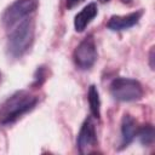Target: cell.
Here are the masks:
<instances>
[{
  "instance_id": "obj_16",
  "label": "cell",
  "mask_w": 155,
  "mask_h": 155,
  "mask_svg": "<svg viewBox=\"0 0 155 155\" xmlns=\"http://www.w3.org/2000/svg\"><path fill=\"white\" fill-rule=\"evenodd\" d=\"M98 1H99V2H108L109 0H98Z\"/></svg>"
},
{
  "instance_id": "obj_5",
  "label": "cell",
  "mask_w": 155,
  "mask_h": 155,
  "mask_svg": "<svg viewBox=\"0 0 155 155\" xmlns=\"http://www.w3.org/2000/svg\"><path fill=\"white\" fill-rule=\"evenodd\" d=\"M97 48L93 38L90 35L85 38L75 48L73 58L78 68L80 69H90L97 61Z\"/></svg>"
},
{
  "instance_id": "obj_3",
  "label": "cell",
  "mask_w": 155,
  "mask_h": 155,
  "mask_svg": "<svg viewBox=\"0 0 155 155\" xmlns=\"http://www.w3.org/2000/svg\"><path fill=\"white\" fill-rule=\"evenodd\" d=\"M110 93L116 101L133 102L143 97V87L134 79L116 78L110 84Z\"/></svg>"
},
{
  "instance_id": "obj_9",
  "label": "cell",
  "mask_w": 155,
  "mask_h": 155,
  "mask_svg": "<svg viewBox=\"0 0 155 155\" xmlns=\"http://www.w3.org/2000/svg\"><path fill=\"white\" fill-rule=\"evenodd\" d=\"M97 13H98V8H97V5L94 2H91L87 6H85L75 16V19H74L75 30L76 31H82L92 22V19L97 16Z\"/></svg>"
},
{
  "instance_id": "obj_2",
  "label": "cell",
  "mask_w": 155,
  "mask_h": 155,
  "mask_svg": "<svg viewBox=\"0 0 155 155\" xmlns=\"http://www.w3.org/2000/svg\"><path fill=\"white\" fill-rule=\"evenodd\" d=\"M10 29L7 39V52L11 57L18 58L23 56L33 44L34 40V22L27 17Z\"/></svg>"
},
{
  "instance_id": "obj_10",
  "label": "cell",
  "mask_w": 155,
  "mask_h": 155,
  "mask_svg": "<svg viewBox=\"0 0 155 155\" xmlns=\"http://www.w3.org/2000/svg\"><path fill=\"white\" fill-rule=\"evenodd\" d=\"M87 99H88V104H90V110L92 113V115L97 119L101 117V99H99V93L98 90L94 85H91L88 88V93H87Z\"/></svg>"
},
{
  "instance_id": "obj_7",
  "label": "cell",
  "mask_w": 155,
  "mask_h": 155,
  "mask_svg": "<svg viewBox=\"0 0 155 155\" xmlns=\"http://www.w3.org/2000/svg\"><path fill=\"white\" fill-rule=\"evenodd\" d=\"M142 16H143V10H139V11H136V12H132L125 16H111L107 23V27L108 29L113 31L130 29L138 23Z\"/></svg>"
},
{
  "instance_id": "obj_1",
  "label": "cell",
  "mask_w": 155,
  "mask_h": 155,
  "mask_svg": "<svg viewBox=\"0 0 155 155\" xmlns=\"http://www.w3.org/2000/svg\"><path fill=\"white\" fill-rule=\"evenodd\" d=\"M38 103V98L28 91H17L0 105V124L15 122L23 114L31 110Z\"/></svg>"
},
{
  "instance_id": "obj_15",
  "label": "cell",
  "mask_w": 155,
  "mask_h": 155,
  "mask_svg": "<svg viewBox=\"0 0 155 155\" xmlns=\"http://www.w3.org/2000/svg\"><path fill=\"white\" fill-rule=\"evenodd\" d=\"M124 4H131L132 2V0H121Z\"/></svg>"
},
{
  "instance_id": "obj_13",
  "label": "cell",
  "mask_w": 155,
  "mask_h": 155,
  "mask_svg": "<svg viewBox=\"0 0 155 155\" xmlns=\"http://www.w3.org/2000/svg\"><path fill=\"white\" fill-rule=\"evenodd\" d=\"M65 1H67V7L68 8H73L76 5H79L80 2H82L84 0H65Z\"/></svg>"
},
{
  "instance_id": "obj_4",
  "label": "cell",
  "mask_w": 155,
  "mask_h": 155,
  "mask_svg": "<svg viewBox=\"0 0 155 155\" xmlns=\"http://www.w3.org/2000/svg\"><path fill=\"white\" fill-rule=\"evenodd\" d=\"M39 6L38 0H16L11 4L2 15V22L7 28H11L19 21L29 17Z\"/></svg>"
},
{
  "instance_id": "obj_12",
  "label": "cell",
  "mask_w": 155,
  "mask_h": 155,
  "mask_svg": "<svg viewBox=\"0 0 155 155\" xmlns=\"http://www.w3.org/2000/svg\"><path fill=\"white\" fill-rule=\"evenodd\" d=\"M44 67H40L38 70H36V75H35V84L36 85H40L42 81H44V76H45V73H44Z\"/></svg>"
},
{
  "instance_id": "obj_14",
  "label": "cell",
  "mask_w": 155,
  "mask_h": 155,
  "mask_svg": "<svg viewBox=\"0 0 155 155\" xmlns=\"http://www.w3.org/2000/svg\"><path fill=\"white\" fill-rule=\"evenodd\" d=\"M149 64H150V68L154 70V67H155V64H154V47H151L150 52H149Z\"/></svg>"
},
{
  "instance_id": "obj_11",
  "label": "cell",
  "mask_w": 155,
  "mask_h": 155,
  "mask_svg": "<svg viewBox=\"0 0 155 155\" xmlns=\"http://www.w3.org/2000/svg\"><path fill=\"white\" fill-rule=\"evenodd\" d=\"M137 136L139 138V142L143 145L150 147L155 139V131H154L153 125L147 124V125H143L142 127H139L137 130Z\"/></svg>"
},
{
  "instance_id": "obj_6",
  "label": "cell",
  "mask_w": 155,
  "mask_h": 155,
  "mask_svg": "<svg viewBox=\"0 0 155 155\" xmlns=\"http://www.w3.org/2000/svg\"><path fill=\"white\" fill-rule=\"evenodd\" d=\"M78 149L81 154H88L97 144V133L94 128V124L91 117H87L78 134Z\"/></svg>"
},
{
  "instance_id": "obj_8",
  "label": "cell",
  "mask_w": 155,
  "mask_h": 155,
  "mask_svg": "<svg viewBox=\"0 0 155 155\" xmlns=\"http://www.w3.org/2000/svg\"><path fill=\"white\" fill-rule=\"evenodd\" d=\"M137 122L136 120L128 115L125 114L121 120V148L127 147L137 136Z\"/></svg>"
}]
</instances>
